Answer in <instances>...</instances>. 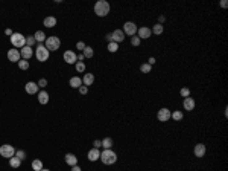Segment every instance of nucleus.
Returning <instances> with one entry per match:
<instances>
[{"instance_id":"f257e3e1","label":"nucleus","mask_w":228,"mask_h":171,"mask_svg":"<svg viewBox=\"0 0 228 171\" xmlns=\"http://www.w3.org/2000/svg\"><path fill=\"white\" fill-rule=\"evenodd\" d=\"M110 3L106 2V0H99L96 5H94V12H96V16L97 17H105L110 14Z\"/></svg>"},{"instance_id":"f03ea898","label":"nucleus","mask_w":228,"mask_h":171,"mask_svg":"<svg viewBox=\"0 0 228 171\" xmlns=\"http://www.w3.org/2000/svg\"><path fill=\"white\" fill-rule=\"evenodd\" d=\"M105 165H113V164H116V160H117V154L113 151V150H104V151L101 153V157H99Z\"/></svg>"},{"instance_id":"7ed1b4c3","label":"nucleus","mask_w":228,"mask_h":171,"mask_svg":"<svg viewBox=\"0 0 228 171\" xmlns=\"http://www.w3.org/2000/svg\"><path fill=\"white\" fill-rule=\"evenodd\" d=\"M44 46H46V49H47L49 52H53V51L59 49V46H61V40H59L58 37H55V35H50V37L46 38Z\"/></svg>"},{"instance_id":"20e7f679","label":"nucleus","mask_w":228,"mask_h":171,"mask_svg":"<svg viewBox=\"0 0 228 171\" xmlns=\"http://www.w3.org/2000/svg\"><path fill=\"white\" fill-rule=\"evenodd\" d=\"M11 43H12L14 47L21 49V47L26 46V37H24L23 34H20V32H14V34L11 35Z\"/></svg>"},{"instance_id":"39448f33","label":"nucleus","mask_w":228,"mask_h":171,"mask_svg":"<svg viewBox=\"0 0 228 171\" xmlns=\"http://www.w3.org/2000/svg\"><path fill=\"white\" fill-rule=\"evenodd\" d=\"M49 51L46 49V46L44 44H38L37 46V51H35V57L38 61H41V63H44V61H47L49 60Z\"/></svg>"},{"instance_id":"423d86ee","label":"nucleus","mask_w":228,"mask_h":171,"mask_svg":"<svg viewBox=\"0 0 228 171\" xmlns=\"http://www.w3.org/2000/svg\"><path fill=\"white\" fill-rule=\"evenodd\" d=\"M0 156H3L6 159H11L12 156H15V148L12 145H9V144H5V145L0 147Z\"/></svg>"},{"instance_id":"0eeeda50","label":"nucleus","mask_w":228,"mask_h":171,"mask_svg":"<svg viewBox=\"0 0 228 171\" xmlns=\"http://www.w3.org/2000/svg\"><path fill=\"white\" fill-rule=\"evenodd\" d=\"M137 25L134 23V21H126L125 25H123V34H126V35H136L137 34Z\"/></svg>"},{"instance_id":"6e6552de","label":"nucleus","mask_w":228,"mask_h":171,"mask_svg":"<svg viewBox=\"0 0 228 171\" xmlns=\"http://www.w3.org/2000/svg\"><path fill=\"white\" fill-rule=\"evenodd\" d=\"M170 110L169 109H166V107H163V109H160L158 110V113H157V118H158V121L160 122H167L169 119H170Z\"/></svg>"},{"instance_id":"1a4fd4ad","label":"nucleus","mask_w":228,"mask_h":171,"mask_svg":"<svg viewBox=\"0 0 228 171\" xmlns=\"http://www.w3.org/2000/svg\"><path fill=\"white\" fill-rule=\"evenodd\" d=\"M64 61L67 63V64H76L78 63V55H76V52H73V51H66L64 52Z\"/></svg>"},{"instance_id":"9d476101","label":"nucleus","mask_w":228,"mask_h":171,"mask_svg":"<svg viewBox=\"0 0 228 171\" xmlns=\"http://www.w3.org/2000/svg\"><path fill=\"white\" fill-rule=\"evenodd\" d=\"M6 55H8V60L12 61V63H18L21 60V55H20V51L18 49H9Z\"/></svg>"},{"instance_id":"9b49d317","label":"nucleus","mask_w":228,"mask_h":171,"mask_svg":"<svg viewBox=\"0 0 228 171\" xmlns=\"http://www.w3.org/2000/svg\"><path fill=\"white\" fill-rule=\"evenodd\" d=\"M151 34H152V31H151L149 28H146V26H143V28H139V29H137V37L140 38V40L149 38L151 37Z\"/></svg>"},{"instance_id":"f8f14e48","label":"nucleus","mask_w":228,"mask_h":171,"mask_svg":"<svg viewBox=\"0 0 228 171\" xmlns=\"http://www.w3.org/2000/svg\"><path fill=\"white\" fill-rule=\"evenodd\" d=\"M111 37H113V41L114 43H122L123 40H125V34H123L122 29H116L114 32H111Z\"/></svg>"},{"instance_id":"ddd939ff","label":"nucleus","mask_w":228,"mask_h":171,"mask_svg":"<svg viewBox=\"0 0 228 171\" xmlns=\"http://www.w3.org/2000/svg\"><path fill=\"white\" fill-rule=\"evenodd\" d=\"M20 55H21L23 60H29V58L34 55V49H32V47H29V46H24V47H21Z\"/></svg>"},{"instance_id":"4468645a","label":"nucleus","mask_w":228,"mask_h":171,"mask_svg":"<svg viewBox=\"0 0 228 171\" xmlns=\"http://www.w3.org/2000/svg\"><path fill=\"white\" fill-rule=\"evenodd\" d=\"M24 89H26V92H28L29 95H35L37 92H38V84L34 83V81H29V83L24 86Z\"/></svg>"},{"instance_id":"2eb2a0df","label":"nucleus","mask_w":228,"mask_h":171,"mask_svg":"<svg viewBox=\"0 0 228 171\" xmlns=\"http://www.w3.org/2000/svg\"><path fill=\"white\" fill-rule=\"evenodd\" d=\"M183 107H184V110H193L195 109V99L190 98V96H187V98H184V101H183Z\"/></svg>"},{"instance_id":"dca6fc26","label":"nucleus","mask_w":228,"mask_h":171,"mask_svg":"<svg viewBox=\"0 0 228 171\" xmlns=\"http://www.w3.org/2000/svg\"><path fill=\"white\" fill-rule=\"evenodd\" d=\"M205 150H207V148H205L204 144H196L195 148H193V153H195L196 157H202V156L205 154Z\"/></svg>"},{"instance_id":"f3484780","label":"nucleus","mask_w":228,"mask_h":171,"mask_svg":"<svg viewBox=\"0 0 228 171\" xmlns=\"http://www.w3.org/2000/svg\"><path fill=\"white\" fill-rule=\"evenodd\" d=\"M99 157H101V151H99L97 148H91V150L88 151V160L94 162V160H97Z\"/></svg>"},{"instance_id":"a211bd4d","label":"nucleus","mask_w":228,"mask_h":171,"mask_svg":"<svg viewBox=\"0 0 228 171\" xmlns=\"http://www.w3.org/2000/svg\"><path fill=\"white\" fill-rule=\"evenodd\" d=\"M66 164H67V165H70V167L78 165V157H76L75 154H71V153L66 154Z\"/></svg>"},{"instance_id":"6ab92c4d","label":"nucleus","mask_w":228,"mask_h":171,"mask_svg":"<svg viewBox=\"0 0 228 171\" xmlns=\"http://www.w3.org/2000/svg\"><path fill=\"white\" fill-rule=\"evenodd\" d=\"M93 83H94V75H93V74H85L84 78H82V84L88 87V86H91Z\"/></svg>"},{"instance_id":"aec40b11","label":"nucleus","mask_w":228,"mask_h":171,"mask_svg":"<svg viewBox=\"0 0 228 171\" xmlns=\"http://www.w3.org/2000/svg\"><path fill=\"white\" fill-rule=\"evenodd\" d=\"M38 101H40V104H47L49 102V93L44 92V90L38 92Z\"/></svg>"},{"instance_id":"412c9836","label":"nucleus","mask_w":228,"mask_h":171,"mask_svg":"<svg viewBox=\"0 0 228 171\" xmlns=\"http://www.w3.org/2000/svg\"><path fill=\"white\" fill-rule=\"evenodd\" d=\"M70 86L73 89H79L82 86V79L79 76H73V78H70Z\"/></svg>"},{"instance_id":"4be33fe9","label":"nucleus","mask_w":228,"mask_h":171,"mask_svg":"<svg viewBox=\"0 0 228 171\" xmlns=\"http://www.w3.org/2000/svg\"><path fill=\"white\" fill-rule=\"evenodd\" d=\"M34 38H35V41H38L40 44H43V43L46 41V38H47V37H46V34H44L43 31H37L35 35H34Z\"/></svg>"},{"instance_id":"5701e85b","label":"nucleus","mask_w":228,"mask_h":171,"mask_svg":"<svg viewBox=\"0 0 228 171\" xmlns=\"http://www.w3.org/2000/svg\"><path fill=\"white\" fill-rule=\"evenodd\" d=\"M43 25H44L46 28H53V26L56 25V19H55V17H46L44 21H43Z\"/></svg>"},{"instance_id":"b1692460","label":"nucleus","mask_w":228,"mask_h":171,"mask_svg":"<svg viewBox=\"0 0 228 171\" xmlns=\"http://www.w3.org/2000/svg\"><path fill=\"white\" fill-rule=\"evenodd\" d=\"M32 170H34V171H41V170H43V162H41L40 159L32 160Z\"/></svg>"},{"instance_id":"393cba45","label":"nucleus","mask_w":228,"mask_h":171,"mask_svg":"<svg viewBox=\"0 0 228 171\" xmlns=\"http://www.w3.org/2000/svg\"><path fill=\"white\" fill-rule=\"evenodd\" d=\"M102 147H104V150H111V147H113V139H111V137H105V139L102 141Z\"/></svg>"},{"instance_id":"a878e982","label":"nucleus","mask_w":228,"mask_h":171,"mask_svg":"<svg viewBox=\"0 0 228 171\" xmlns=\"http://www.w3.org/2000/svg\"><path fill=\"white\" fill-rule=\"evenodd\" d=\"M9 165H11L12 168H18V167L21 165V160H20V159H17L15 156H12V157L9 159Z\"/></svg>"},{"instance_id":"bb28decb","label":"nucleus","mask_w":228,"mask_h":171,"mask_svg":"<svg viewBox=\"0 0 228 171\" xmlns=\"http://www.w3.org/2000/svg\"><path fill=\"white\" fill-rule=\"evenodd\" d=\"M93 54H94V52H93V47H91V46H85V49L82 51V55L85 58H91Z\"/></svg>"},{"instance_id":"cd10ccee","label":"nucleus","mask_w":228,"mask_h":171,"mask_svg":"<svg viewBox=\"0 0 228 171\" xmlns=\"http://www.w3.org/2000/svg\"><path fill=\"white\" fill-rule=\"evenodd\" d=\"M170 118H172L174 121H181V119H183V112H179V110H175V112H172Z\"/></svg>"},{"instance_id":"c85d7f7f","label":"nucleus","mask_w":228,"mask_h":171,"mask_svg":"<svg viewBox=\"0 0 228 171\" xmlns=\"http://www.w3.org/2000/svg\"><path fill=\"white\" fill-rule=\"evenodd\" d=\"M18 67H20L21 70L29 69V61H28V60H20V61H18Z\"/></svg>"},{"instance_id":"c756f323","label":"nucleus","mask_w":228,"mask_h":171,"mask_svg":"<svg viewBox=\"0 0 228 171\" xmlns=\"http://www.w3.org/2000/svg\"><path fill=\"white\" fill-rule=\"evenodd\" d=\"M154 34H157V35H160L161 32H163V25H160V23H157V25H154V28L151 29Z\"/></svg>"},{"instance_id":"7c9ffc66","label":"nucleus","mask_w":228,"mask_h":171,"mask_svg":"<svg viewBox=\"0 0 228 171\" xmlns=\"http://www.w3.org/2000/svg\"><path fill=\"white\" fill-rule=\"evenodd\" d=\"M75 67H76L78 72H85V63H84V61H78V63L75 64Z\"/></svg>"},{"instance_id":"2f4dec72","label":"nucleus","mask_w":228,"mask_h":171,"mask_svg":"<svg viewBox=\"0 0 228 171\" xmlns=\"http://www.w3.org/2000/svg\"><path fill=\"white\" fill-rule=\"evenodd\" d=\"M151 69H152V66L151 64H148V63H144V64H141L140 66V70L143 74H149L151 72Z\"/></svg>"},{"instance_id":"473e14b6","label":"nucleus","mask_w":228,"mask_h":171,"mask_svg":"<svg viewBox=\"0 0 228 171\" xmlns=\"http://www.w3.org/2000/svg\"><path fill=\"white\" fill-rule=\"evenodd\" d=\"M35 43H37V41H35V38H34V35H28V37H26V46L32 47Z\"/></svg>"},{"instance_id":"72a5a7b5","label":"nucleus","mask_w":228,"mask_h":171,"mask_svg":"<svg viewBox=\"0 0 228 171\" xmlns=\"http://www.w3.org/2000/svg\"><path fill=\"white\" fill-rule=\"evenodd\" d=\"M117 49H119V44H117V43H114V41L108 43V51H110V52H116Z\"/></svg>"},{"instance_id":"f704fd0d","label":"nucleus","mask_w":228,"mask_h":171,"mask_svg":"<svg viewBox=\"0 0 228 171\" xmlns=\"http://www.w3.org/2000/svg\"><path fill=\"white\" fill-rule=\"evenodd\" d=\"M179 93H181V96L187 98V96H190V89H189V87H183V89L179 90Z\"/></svg>"},{"instance_id":"c9c22d12","label":"nucleus","mask_w":228,"mask_h":171,"mask_svg":"<svg viewBox=\"0 0 228 171\" xmlns=\"http://www.w3.org/2000/svg\"><path fill=\"white\" fill-rule=\"evenodd\" d=\"M15 157L20 159V160H23V159L26 157V153L23 151V150H15Z\"/></svg>"},{"instance_id":"e433bc0d","label":"nucleus","mask_w":228,"mask_h":171,"mask_svg":"<svg viewBox=\"0 0 228 171\" xmlns=\"http://www.w3.org/2000/svg\"><path fill=\"white\" fill-rule=\"evenodd\" d=\"M131 44H132V46H139V44H140V38L137 37V35H132V37H131Z\"/></svg>"},{"instance_id":"4c0bfd02","label":"nucleus","mask_w":228,"mask_h":171,"mask_svg":"<svg viewBox=\"0 0 228 171\" xmlns=\"http://www.w3.org/2000/svg\"><path fill=\"white\" fill-rule=\"evenodd\" d=\"M37 84H38V87H46V86H47V79H46V78H41Z\"/></svg>"},{"instance_id":"58836bf2","label":"nucleus","mask_w":228,"mask_h":171,"mask_svg":"<svg viewBox=\"0 0 228 171\" xmlns=\"http://www.w3.org/2000/svg\"><path fill=\"white\" fill-rule=\"evenodd\" d=\"M79 93H81V95H87V93H88V87H87V86H81V87H79Z\"/></svg>"},{"instance_id":"ea45409f","label":"nucleus","mask_w":228,"mask_h":171,"mask_svg":"<svg viewBox=\"0 0 228 171\" xmlns=\"http://www.w3.org/2000/svg\"><path fill=\"white\" fill-rule=\"evenodd\" d=\"M76 49H79V51H84V49H85V43H82V41H78V43H76Z\"/></svg>"},{"instance_id":"a19ab883","label":"nucleus","mask_w":228,"mask_h":171,"mask_svg":"<svg viewBox=\"0 0 228 171\" xmlns=\"http://www.w3.org/2000/svg\"><path fill=\"white\" fill-rule=\"evenodd\" d=\"M93 145H94V148H97V150H99V148L102 147V141H94V142H93Z\"/></svg>"},{"instance_id":"79ce46f5","label":"nucleus","mask_w":228,"mask_h":171,"mask_svg":"<svg viewBox=\"0 0 228 171\" xmlns=\"http://www.w3.org/2000/svg\"><path fill=\"white\" fill-rule=\"evenodd\" d=\"M105 38H106V41H108V43H111V41H113V37H111V34H106Z\"/></svg>"},{"instance_id":"37998d69","label":"nucleus","mask_w":228,"mask_h":171,"mask_svg":"<svg viewBox=\"0 0 228 171\" xmlns=\"http://www.w3.org/2000/svg\"><path fill=\"white\" fill-rule=\"evenodd\" d=\"M221 6H222V8H227V6H228V2H227V0H222V2H221Z\"/></svg>"},{"instance_id":"c03bdc74","label":"nucleus","mask_w":228,"mask_h":171,"mask_svg":"<svg viewBox=\"0 0 228 171\" xmlns=\"http://www.w3.org/2000/svg\"><path fill=\"white\" fill-rule=\"evenodd\" d=\"M154 63H155V58H154V57H151V58H149V61H148V64H151V66H152Z\"/></svg>"},{"instance_id":"a18cd8bd","label":"nucleus","mask_w":228,"mask_h":171,"mask_svg":"<svg viewBox=\"0 0 228 171\" xmlns=\"http://www.w3.org/2000/svg\"><path fill=\"white\" fill-rule=\"evenodd\" d=\"M84 60H85V57H84L82 54H79V55H78V61H84Z\"/></svg>"},{"instance_id":"49530a36","label":"nucleus","mask_w":228,"mask_h":171,"mask_svg":"<svg viewBox=\"0 0 228 171\" xmlns=\"http://www.w3.org/2000/svg\"><path fill=\"white\" fill-rule=\"evenodd\" d=\"M71 171H82V170H81L78 165H75V167H71Z\"/></svg>"},{"instance_id":"de8ad7c7","label":"nucleus","mask_w":228,"mask_h":171,"mask_svg":"<svg viewBox=\"0 0 228 171\" xmlns=\"http://www.w3.org/2000/svg\"><path fill=\"white\" fill-rule=\"evenodd\" d=\"M5 34H6V35H12V34H14V32H12V31H11V29H6V31H5Z\"/></svg>"},{"instance_id":"09e8293b","label":"nucleus","mask_w":228,"mask_h":171,"mask_svg":"<svg viewBox=\"0 0 228 171\" xmlns=\"http://www.w3.org/2000/svg\"><path fill=\"white\" fill-rule=\"evenodd\" d=\"M164 16H161V17H160V19H158V23H160V25H161V23H163V21H164Z\"/></svg>"},{"instance_id":"8fccbe9b","label":"nucleus","mask_w":228,"mask_h":171,"mask_svg":"<svg viewBox=\"0 0 228 171\" xmlns=\"http://www.w3.org/2000/svg\"><path fill=\"white\" fill-rule=\"evenodd\" d=\"M41 171H49V170H44V168H43V170H41Z\"/></svg>"}]
</instances>
